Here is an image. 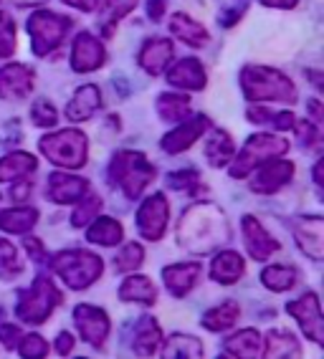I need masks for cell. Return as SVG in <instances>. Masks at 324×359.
<instances>
[{"label": "cell", "mask_w": 324, "mask_h": 359, "mask_svg": "<svg viewBox=\"0 0 324 359\" xmlns=\"http://www.w3.org/2000/svg\"><path fill=\"white\" fill-rule=\"evenodd\" d=\"M231 241V228L223 210L213 203H198L190 205L180 215L177 223V243L190 253L208 256L213 250H221L223 243Z\"/></svg>", "instance_id": "6da1fadb"}, {"label": "cell", "mask_w": 324, "mask_h": 359, "mask_svg": "<svg viewBox=\"0 0 324 359\" xmlns=\"http://www.w3.org/2000/svg\"><path fill=\"white\" fill-rule=\"evenodd\" d=\"M241 89L248 102H281L297 104V86L271 66H243L241 69Z\"/></svg>", "instance_id": "7a4b0ae2"}, {"label": "cell", "mask_w": 324, "mask_h": 359, "mask_svg": "<svg viewBox=\"0 0 324 359\" xmlns=\"http://www.w3.org/2000/svg\"><path fill=\"white\" fill-rule=\"evenodd\" d=\"M109 177L127 198L137 200L142 195L144 187L157 177V172H155V165L142 152L119 149L109 162Z\"/></svg>", "instance_id": "3957f363"}, {"label": "cell", "mask_w": 324, "mask_h": 359, "mask_svg": "<svg viewBox=\"0 0 324 359\" xmlns=\"http://www.w3.org/2000/svg\"><path fill=\"white\" fill-rule=\"evenodd\" d=\"M51 271L72 291H84L102 276L104 261L91 250H61L51 258Z\"/></svg>", "instance_id": "277c9868"}, {"label": "cell", "mask_w": 324, "mask_h": 359, "mask_svg": "<svg viewBox=\"0 0 324 359\" xmlns=\"http://www.w3.org/2000/svg\"><path fill=\"white\" fill-rule=\"evenodd\" d=\"M39 149L46 160L61 170H79L86 165V157H89V142L81 129H61L41 137Z\"/></svg>", "instance_id": "5b68a950"}, {"label": "cell", "mask_w": 324, "mask_h": 359, "mask_svg": "<svg viewBox=\"0 0 324 359\" xmlns=\"http://www.w3.org/2000/svg\"><path fill=\"white\" fill-rule=\"evenodd\" d=\"M64 304V294L56 289V283L48 276H36L31 289L20 291L15 316L26 324H43L53 314V309Z\"/></svg>", "instance_id": "8992f818"}, {"label": "cell", "mask_w": 324, "mask_h": 359, "mask_svg": "<svg viewBox=\"0 0 324 359\" xmlns=\"http://www.w3.org/2000/svg\"><path fill=\"white\" fill-rule=\"evenodd\" d=\"M289 149V142L281 135H271V132H259V135H251L248 142L243 144L238 154H234L236 160L231 162V177L241 180L251 175L261 162L271 160V157H279L286 154Z\"/></svg>", "instance_id": "52a82bcc"}, {"label": "cell", "mask_w": 324, "mask_h": 359, "mask_svg": "<svg viewBox=\"0 0 324 359\" xmlns=\"http://www.w3.org/2000/svg\"><path fill=\"white\" fill-rule=\"evenodd\" d=\"M72 28V18L51 11H36L28 18V36H31V46L36 56H48L53 48H59L64 43V39L69 36Z\"/></svg>", "instance_id": "ba28073f"}, {"label": "cell", "mask_w": 324, "mask_h": 359, "mask_svg": "<svg viewBox=\"0 0 324 359\" xmlns=\"http://www.w3.org/2000/svg\"><path fill=\"white\" fill-rule=\"evenodd\" d=\"M286 311L299 321V327L304 332L306 339L314 344H324V321H322V306H319V296L314 291H306L302 299L286 304Z\"/></svg>", "instance_id": "9c48e42d"}, {"label": "cell", "mask_w": 324, "mask_h": 359, "mask_svg": "<svg viewBox=\"0 0 324 359\" xmlns=\"http://www.w3.org/2000/svg\"><path fill=\"white\" fill-rule=\"evenodd\" d=\"M168 220L170 205L168 198L162 193L149 195L137 210V228H140V236L147 238V241H160L165 236V231H168Z\"/></svg>", "instance_id": "30bf717a"}, {"label": "cell", "mask_w": 324, "mask_h": 359, "mask_svg": "<svg viewBox=\"0 0 324 359\" xmlns=\"http://www.w3.org/2000/svg\"><path fill=\"white\" fill-rule=\"evenodd\" d=\"M74 324H76L81 339L94 346V349H102L107 337H109V327H112L107 311L99 306H91V304H79V306L74 309Z\"/></svg>", "instance_id": "8fae6325"}, {"label": "cell", "mask_w": 324, "mask_h": 359, "mask_svg": "<svg viewBox=\"0 0 324 359\" xmlns=\"http://www.w3.org/2000/svg\"><path fill=\"white\" fill-rule=\"evenodd\" d=\"M294 177V162L289 160H271L261 162L256 167V175L251 177V190L256 195H274Z\"/></svg>", "instance_id": "7c38bea8"}, {"label": "cell", "mask_w": 324, "mask_h": 359, "mask_svg": "<svg viewBox=\"0 0 324 359\" xmlns=\"http://www.w3.org/2000/svg\"><path fill=\"white\" fill-rule=\"evenodd\" d=\"M213 127L210 124V119H208L205 114H198V116H190L188 122L182 119L180 127H175L173 132H168V135L160 140V147L165 149L168 154H180V152H188L190 147H193L195 142L201 140L203 135H205L208 129Z\"/></svg>", "instance_id": "4fadbf2b"}, {"label": "cell", "mask_w": 324, "mask_h": 359, "mask_svg": "<svg viewBox=\"0 0 324 359\" xmlns=\"http://www.w3.org/2000/svg\"><path fill=\"white\" fill-rule=\"evenodd\" d=\"M104 61H107V51L102 41L91 36L89 31L79 33L72 46V69L76 74H89V71L102 69Z\"/></svg>", "instance_id": "5bb4252c"}, {"label": "cell", "mask_w": 324, "mask_h": 359, "mask_svg": "<svg viewBox=\"0 0 324 359\" xmlns=\"http://www.w3.org/2000/svg\"><path fill=\"white\" fill-rule=\"evenodd\" d=\"M241 231H243V243H246L248 256L253 261H269L279 250V241L271 238V233L266 231L253 215H243L241 218Z\"/></svg>", "instance_id": "9a60e30c"}, {"label": "cell", "mask_w": 324, "mask_h": 359, "mask_svg": "<svg viewBox=\"0 0 324 359\" xmlns=\"http://www.w3.org/2000/svg\"><path fill=\"white\" fill-rule=\"evenodd\" d=\"M294 238L302 253H306L311 261L324 258V220L319 215H304L294 220Z\"/></svg>", "instance_id": "2e32d148"}, {"label": "cell", "mask_w": 324, "mask_h": 359, "mask_svg": "<svg viewBox=\"0 0 324 359\" xmlns=\"http://www.w3.org/2000/svg\"><path fill=\"white\" fill-rule=\"evenodd\" d=\"M33 74L31 66L26 64H8L0 69V99L15 102V99H26L33 91Z\"/></svg>", "instance_id": "e0dca14e"}, {"label": "cell", "mask_w": 324, "mask_h": 359, "mask_svg": "<svg viewBox=\"0 0 324 359\" xmlns=\"http://www.w3.org/2000/svg\"><path fill=\"white\" fill-rule=\"evenodd\" d=\"M168 83L175 89H188V91H203L208 83L205 66L198 58H182L173 69L168 71Z\"/></svg>", "instance_id": "ac0fdd59"}, {"label": "cell", "mask_w": 324, "mask_h": 359, "mask_svg": "<svg viewBox=\"0 0 324 359\" xmlns=\"http://www.w3.org/2000/svg\"><path fill=\"white\" fill-rule=\"evenodd\" d=\"M201 263H173L162 271V283L173 296H188L201 278Z\"/></svg>", "instance_id": "d6986e66"}, {"label": "cell", "mask_w": 324, "mask_h": 359, "mask_svg": "<svg viewBox=\"0 0 324 359\" xmlns=\"http://www.w3.org/2000/svg\"><path fill=\"white\" fill-rule=\"evenodd\" d=\"M175 56V46L170 39H149L144 41L142 51H140V66L147 71L149 76H160L168 69L170 61Z\"/></svg>", "instance_id": "ffe728a7"}, {"label": "cell", "mask_w": 324, "mask_h": 359, "mask_svg": "<svg viewBox=\"0 0 324 359\" xmlns=\"http://www.w3.org/2000/svg\"><path fill=\"white\" fill-rule=\"evenodd\" d=\"M86 190H89V180L76 177V175L53 172L48 177V198L53 203H59V205H72Z\"/></svg>", "instance_id": "44dd1931"}, {"label": "cell", "mask_w": 324, "mask_h": 359, "mask_svg": "<svg viewBox=\"0 0 324 359\" xmlns=\"http://www.w3.org/2000/svg\"><path fill=\"white\" fill-rule=\"evenodd\" d=\"M99 107H102V91L97 83H86V86H79L76 94L72 97V102L66 107V116L72 122H86L97 114Z\"/></svg>", "instance_id": "7402d4cb"}, {"label": "cell", "mask_w": 324, "mask_h": 359, "mask_svg": "<svg viewBox=\"0 0 324 359\" xmlns=\"http://www.w3.org/2000/svg\"><path fill=\"white\" fill-rule=\"evenodd\" d=\"M226 357H238V359H259L264 357V337L256 329H243L236 332L234 337H228L223 341Z\"/></svg>", "instance_id": "603a6c76"}, {"label": "cell", "mask_w": 324, "mask_h": 359, "mask_svg": "<svg viewBox=\"0 0 324 359\" xmlns=\"http://www.w3.org/2000/svg\"><path fill=\"white\" fill-rule=\"evenodd\" d=\"M246 273V261L236 250H221L210 263V278L215 283L231 286V283L241 281V276Z\"/></svg>", "instance_id": "cb8c5ba5"}, {"label": "cell", "mask_w": 324, "mask_h": 359, "mask_svg": "<svg viewBox=\"0 0 324 359\" xmlns=\"http://www.w3.org/2000/svg\"><path fill=\"white\" fill-rule=\"evenodd\" d=\"M208 132H210V137H208L203 154H205L208 165L215 167V170H221V167H226L228 162L234 160V154H236L234 137L228 135L226 129H213V127H210Z\"/></svg>", "instance_id": "d4e9b609"}, {"label": "cell", "mask_w": 324, "mask_h": 359, "mask_svg": "<svg viewBox=\"0 0 324 359\" xmlns=\"http://www.w3.org/2000/svg\"><path fill=\"white\" fill-rule=\"evenodd\" d=\"M162 344V329L157 324L155 316L144 314L137 324L135 341H132V349H135L137 357H152V354L160 352Z\"/></svg>", "instance_id": "484cf974"}, {"label": "cell", "mask_w": 324, "mask_h": 359, "mask_svg": "<svg viewBox=\"0 0 324 359\" xmlns=\"http://www.w3.org/2000/svg\"><path fill=\"white\" fill-rule=\"evenodd\" d=\"M124 238V228L119 220L109 218V215H97V218L89 223V231H86V241L97 245H119Z\"/></svg>", "instance_id": "4316f807"}, {"label": "cell", "mask_w": 324, "mask_h": 359, "mask_svg": "<svg viewBox=\"0 0 324 359\" xmlns=\"http://www.w3.org/2000/svg\"><path fill=\"white\" fill-rule=\"evenodd\" d=\"M205 346L193 334H170L162 344V357L165 359H198L203 357Z\"/></svg>", "instance_id": "83f0119b"}, {"label": "cell", "mask_w": 324, "mask_h": 359, "mask_svg": "<svg viewBox=\"0 0 324 359\" xmlns=\"http://www.w3.org/2000/svg\"><path fill=\"white\" fill-rule=\"evenodd\" d=\"M170 31H173V36L175 39H180L182 43H188L190 48H203V46L208 43V31L198 23V20H193L188 13H175L173 18H170Z\"/></svg>", "instance_id": "f1b7e54d"}, {"label": "cell", "mask_w": 324, "mask_h": 359, "mask_svg": "<svg viewBox=\"0 0 324 359\" xmlns=\"http://www.w3.org/2000/svg\"><path fill=\"white\" fill-rule=\"evenodd\" d=\"M119 302H132L142 304V306H152L157 302V289L155 283L147 276H130L124 278L119 286Z\"/></svg>", "instance_id": "f546056e"}, {"label": "cell", "mask_w": 324, "mask_h": 359, "mask_svg": "<svg viewBox=\"0 0 324 359\" xmlns=\"http://www.w3.org/2000/svg\"><path fill=\"white\" fill-rule=\"evenodd\" d=\"M302 354V344L292 332H281V329H271L264 337V357H299Z\"/></svg>", "instance_id": "4dcf8cb0"}, {"label": "cell", "mask_w": 324, "mask_h": 359, "mask_svg": "<svg viewBox=\"0 0 324 359\" xmlns=\"http://www.w3.org/2000/svg\"><path fill=\"white\" fill-rule=\"evenodd\" d=\"M39 223V210L36 208H11L0 210V231L13 233V236H26Z\"/></svg>", "instance_id": "1f68e13d"}, {"label": "cell", "mask_w": 324, "mask_h": 359, "mask_svg": "<svg viewBox=\"0 0 324 359\" xmlns=\"http://www.w3.org/2000/svg\"><path fill=\"white\" fill-rule=\"evenodd\" d=\"M241 316V306L236 302H223L218 306H213L210 311H205L201 319V324L208 329V332H228V329L234 327L236 321Z\"/></svg>", "instance_id": "d6a6232c"}, {"label": "cell", "mask_w": 324, "mask_h": 359, "mask_svg": "<svg viewBox=\"0 0 324 359\" xmlns=\"http://www.w3.org/2000/svg\"><path fill=\"white\" fill-rule=\"evenodd\" d=\"M39 160L28 152H11L0 160V182H11V180H20L31 175L36 170Z\"/></svg>", "instance_id": "836d02e7"}, {"label": "cell", "mask_w": 324, "mask_h": 359, "mask_svg": "<svg viewBox=\"0 0 324 359\" xmlns=\"http://www.w3.org/2000/svg\"><path fill=\"white\" fill-rule=\"evenodd\" d=\"M157 114L162 122H182L190 116V99L185 94H160L157 97Z\"/></svg>", "instance_id": "e575fe53"}, {"label": "cell", "mask_w": 324, "mask_h": 359, "mask_svg": "<svg viewBox=\"0 0 324 359\" xmlns=\"http://www.w3.org/2000/svg\"><path fill=\"white\" fill-rule=\"evenodd\" d=\"M261 283L274 294L289 291L297 283V269L294 266H269L261 271Z\"/></svg>", "instance_id": "d590c367"}, {"label": "cell", "mask_w": 324, "mask_h": 359, "mask_svg": "<svg viewBox=\"0 0 324 359\" xmlns=\"http://www.w3.org/2000/svg\"><path fill=\"white\" fill-rule=\"evenodd\" d=\"M76 203L79 205L72 215V225L74 228H84V225H89L91 220L99 215V210H102V195H97L94 190H86Z\"/></svg>", "instance_id": "8d00e7d4"}, {"label": "cell", "mask_w": 324, "mask_h": 359, "mask_svg": "<svg viewBox=\"0 0 324 359\" xmlns=\"http://www.w3.org/2000/svg\"><path fill=\"white\" fill-rule=\"evenodd\" d=\"M23 273V263H20L18 248L11 241L0 238V278L3 281H13Z\"/></svg>", "instance_id": "74e56055"}, {"label": "cell", "mask_w": 324, "mask_h": 359, "mask_svg": "<svg viewBox=\"0 0 324 359\" xmlns=\"http://www.w3.org/2000/svg\"><path fill=\"white\" fill-rule=\"evenodd\" d=\"M140 0H104V20H99L104 26V33L112 36L114 33V23L122 20L124 15H130L137 8Z\"/></svg>", "instance_id": "f35d334b"}, {"label": "cell", "mask_w": 324, "mask_h": 359, "mask_svg": "<svg viewBox=\"0 0 324 359\" xmlns=\"http://www.w3.org/2000/svg\"><path fill=\"white\" fill-rule=\"evenodd\" d=\"M168 187L170 190H177V193H198L201 190V175L198 170L188 167V170H175V172L168 175Z\"/></svg>", "instance_id": "ab89813d"}, {"label": "cell", "mask_w": 324, "mask_h": 359, "mask_svg": "<svg viewBox=\"0 0 324 359\" xmlns=\"http://www.w3.org/2000/svg\"><path fill=\"white\" fill-rule=\"evenodd\" d=\"M142 261H144V248H142V245H140V243H127L117 253V258H114V266H117V271L130 273V271L140 269V266H142Z\"/></svg>", "instance_id": "60d3db41"}, {"label": "cell", "mask_w": 324, "mask_h": 359, "mask_svg": "<svg viewBox=\"0 0 324 359\" xmlns=\"http://www.w3.org/2000/svg\"><path fill=\"white\" fill-rule=\"evenodd\" d=\"M15 23L13 18L6 13V11H0V58H8L15 53Z\"/></svg>", "instance_id": "b9f144b4"}, {"label": "cell", "mask_w": 324, "mask_h": 359, "mask_svg": "<svg viewBox=\"0 0 324 359\" xmlns=\"http://www.w3.org/2000/svg\"><path fill=\"white\" fill-rule=\"evenodd\" d=\"M31 119H33V124L41 129L56 127V122H59V111H56V107H53L48 99H39V102L33 104Z\"/></svg>", "instance_id": "7bdbcfd3"}, {"label": "cell", "mask_w": 324, "mask_h": 359, "mask_svg": "<svg viewBox=\"0 0 324 359\" xmlns=\"http://www.w3.org/2000/svg\"><path fill=\"white\" fill-rule=\"evenodd\" d=\"M18 354L20 357H46L48 354V341L41 337V334H28V337H20L18 341Z\"/></svg>", "instance_id": "ee69618b"}, {"label": "cell", "mask_w": 324, "mask_h": 359, "mask_svg": "<svg viewBox=\"0 0 324 359\" xmlns=\"http://www.w3.org/2000/svg\"><path fill=\"white\" fill-rule=\"evenodd\" d=\"M294 127H297L299 132V140H302V144L304 147H311V144H317L319 142V124H311V122H294Z\"/></svg>", "instance_id": "f6af8a7d"}, {"label": "cell", "mask_w": 324, "mask_h": 359, "mask_svg": "<svg viewBox=\"0 0 324 359\" xmlns=\"http://www.w3.org/2000/svg\"><path fill=\"white\" fill-rule=\"evenodd\" d=\"M0 341L6 349H15L20 341V329L15 324H0Z\"/></svg>", "instance_id": "bcb514c9"}, {"label": "cell", "mask_w": 324, "mask_h": 359, "mask_svg": "<svg viewBox=\"0 0 324 359\" xmlns=\"http://www.w3.org/2000/svg\"><path fill=\"white\" fill-rule=\"evenodd\" d=\"M23 248L28 250V256H31L36 263H43V261H46V250H43V243H41L39 238H31V236H28L26 241H23Z\"/></svg>", "instance_id": "7dc6e473"}, {"label": "cell", "mask_w": 324, "mask_h": 359, "mask_svg": "<svg viewBox=\"0 0 324 359\" xmlns=\"http://www.w3.org/2000/svg\"><path fill=\"white\" fill-rule=\"evenodd\" d=\"M246 116H248V122L264 124V122H271V119H274V111L266 109V107H251V109L246 111Z\"/></svg>", "instance_id": "c3c4849f"}, {"label": "cell", "mask_w": 324, "mask_h": 359, "mask_svg": "<svg viewBox=\"0 0 324 359\" xmlns=\"http://www.w3.org/2000/svg\"><path fill=\"white\" fill-rule=\"evenodd\" d=\"M243 13H246V3H243V6H238V8H234V11H226V13H221V15H218V23H221L223 28H231Z\"/></svg>", "instance_id": "681fc988"}, {"label": "cell", "mask_w": 324, "mask_h": 359, "mask_svg": "<svg viewBox=\"0 0 324 359\" xmlns=\"http://www.w3.org/2000/svg\"><path fill=\"white\" fill-rule=\"evenodd\" d=\"M56 352H59L61 357H69V354L74 352V337L69 332H61L59 337H56Z\"/></svg>", "instance_id": "f907efd6"}, {"label": "cell", "mask_w": 324, "mask_h": 359, "mask_svg": "<svg viewBox=\"0 0 324 359\" xmlns=\"http://www.w3.org/2000/svg\"><path fill=\"white\" fill-rule=\"evenodd\" d=\"M294 122H297V119H294L292 111H279V114H274V119H271L274 127L281 129V132H284V129H294Z\"/></svg>", "instance_id": "816d5d0a"}, {"label": "cell", "mask_w": 324, "mask_h": 359, "mask_svg": "<svg viewBox=\"0 0 324 359\" xmlns=\"http://www.w3.org/2000/svg\"><path fill=\"white\" fill-rule=\"evenodd\" d=\"M299 0H261V6L266 8H276V11H292L297 8Z\"/></svg>", "instance_id": "f5cc1de1"}, {"label": "cell", "mask_w": 324, "mask_h": 359, "mask_svg": "<svg viewBox=\"0 0 324 359\" xmlns=\"http://www.w3.org/2000/svg\"><path fill=\"white\" fill-rule=\"evenodd\" d=\"M61 3L76 8V11H84V13H89V11H94L99 6V0H61Z\"/></svg>", "instance_id": "db71d44e"}, {"label": "cell", "mask_w": 324, "mask_h": 359, "mask_svg": "<svg viewBox=\"0 0 324 359\" xmlns=\"http://www.w3.org/2000/svg\"><path fill=\"white\" fill-rule=\"evenodd\" d=\"M162 13H165V0H149L147 3V15L152 20H160Z\"/></svg>", "instance_id": "11a10c76"}, {"label": "cell", "mask_w": 324, "mask_h": 359, "mask_svg": "<svg viewBox=\"0 0 324 359\" xmlns=\"http://www.w3.org/2000/svg\"><path fill=\"white\" fill-rule=\"evenodd\" d=\"M28 195H31V182H26V180H23L20 185H15V187H13V193H11V198H13L15 203H20V200H26Z\"/></svg>", "instance_id": "9f6ffc18"}, {"label": "cell", "mask_w": 324, "mask_h": 359, "mask_svg": "<svg viewBox=\"0 0 324 359\" xmlns=\"http://www.w3.org/2000/svg\"><path fill=\"white\" fill-rule=\"evenodd\" d=\"M309 109H311V116H314V119H317V124H322V119H324L322 104H319L317 99H311V102H309Z\"/></svg>", "instance_id": "6f0895ef"}, {"label": "cell", "mask_w": 324, "mask_h": 359, "mask_svg": "<svg viewBox=\"0 0 324 359\" xmlns=\"http://www.w3.org/2000/svg\"><path fill=\"white\" fill-rule=\"evenodd\" d=\"M15 8H39V6H46V0H11Z\"/></svg>", "instance_id": "680465c9"}, {"label": "cell", "mask_w": 324, "mask_h": 359, "mask_svg": "<svg viewBox=\"0 0 324 359\" xmlns=\"http://www.w3.org/2000/svg\"><path fill=\"white\" fill-rule=\"evenodd\" d=\"M322 170H324V160H317V165H314V182H317V187H324Z\"/></svg>", "instance_id": "91938a15"}]
</instances>
